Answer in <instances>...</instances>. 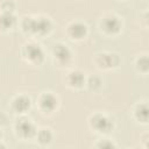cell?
<instances>
[{"label": "cell", "mask_w": 149, "mask_h": 149, "mask_svg": "<svg viewBox=\"0 0 149 149\" xmlns=\"http://www.w3.org/2000/svg\"><path fill=\"white\" fill-rule=\"evenodd\" d=\"M90 126L94 132L106 134L113 129V121L107 115L101 114V113H97V114L91 116Z\"/></svg>", "instance_id": "7a4b0ae2"}, {"label": "cell", "mask_w": 149, "mask_h": 149, "mask_svg": "<svg viewBox=\"0 0 149 149\" xmlns=\"http://www.w3.org/2000/svg\"><path fill=\"white\" fill-rule=\"evenodd\" d=\"M15 9V3L10 0H6L1 3V12L5 13H13Z\"/></svg>", "instance_id": "e0dca14e"}, {"label": "cell", "mask_w": 149, "mask_h": 149, "mask_svg": "<svg viewBox=\"0 0 149 149\" xmlns=\"http://www.w3.org/2000/svg\"><path fill=\"white\" fill-rule=\"evenodd\" d=\"M30 106H31V100L28 95L24 94H20L12 100V109L17 114L26 113L27 111H29Z\"/></svg>", "instance_id": "30bf717a"}, {"label": "cell", "mask_w": 149, "mask_h": 149, "mask_svg": "<svg viewBox=\"0 0 149 149\" xmlns=\"http://www.w3.org/2000/svg\"><path fill=\"white\" fill-rule=\"evenodd\" d=\"M66 33L72 40L79 41V40H83L87 35V26L83 22L74 21V22H71L68 26Z\"/></svg>", "instance_id": "9c48e42d"}, {"label": "cell", "mask_w": 149, "mask_h": 149, "mask_svg": "<svg viewBox=\"0 0 149 149\" xmlns=\"http://www.w3.org/2000/svg\"><path fill=\"white\" fill-rule=\"evenodd\" d=\"M97 66L102 70H109L120 65V57L114 52H99L94 59Z\"/></svg>", "instance_id": "277c9868"}, {"label": "cell", "mask_w": 149, "mask_h": 149, "mask_svg": "<svg viewBox=\"0 0 149 149\" xmlns=\"http://www.w3.org/2000/svg\"><path fill=\"white\" fill-rule=\"evenodd\" d=\"M97 147H98V148H114V147H116V146H115L111 140L104 139V140H101L100 142L97 143Z\"/></svg>", "instance_id": "ac0fdd59"}, {"label": "cell", "mask_w": 149, "mask_h": 149, "mask_svg": "<svg viewBox=\"0 0 149 149\" xmlns=\"http://www.w3.org/2000/svg\"><path fill=\"white\" fill-rule=\"evenodd\" d=\"M100 27L104 30L105 34L107 35H118L122 28V22L121 20L115 16V15H106L102 17L101 22H100Z\"/></svg>", "instance_id": "5b68a950"}, {"label": "cell", "mask_w": 149, "mask_h": 149, "mask_svg": "<svg viewBox=\"0 0 149 149\" xmlns=\"http://www.w3.org/2000/svg\"><path fill=\"white\" fill-rule=\"evenodd\" d=\"M35 136H36L37 142H38L41 146H48V144L52 141V137H54L51 130L48 129V128H42V129H40L38 132H36V135H35Z\"/></svg>", "instance_id": "4fadbf2b"}, {"label": "cell", "mask_w": 149, "mask_h": 149, "mask_svg": "<svg viewBox=\"0 0 149 149\" xmlns=\"http://www.w3.org/2000/svg\"><path fill=\"white\" fill-rule=\"evenodd\" d=\"M135 65H136V69H137L140 72H142V73H147V72H148V65H149L147 55H142V56H140V57L136 59Z\"/></svg>", "instance_id": "9a60e30c"}, {"label": "cell", "mask_w": 149, "mask_h": 149, "mask_svg": "<svg viewBox=\"0 0 149 149\" xmlns=\"http://www.w3.org/2000/svg\"><path fill=\"white\" fill-rule=\"evenodd\" d=\"M22 54H23V57L33 63V64H41L43 61H44V52L42 50V48L36 44V43H27L24 44L23 47V50H22Z\"/></svg>", "instance_id": "3957f363"}, {"label": "cell", "mask_w": 149, "mask_h": 149, "mask_svg": "<svg viewBox=\"0 0 149 149\" xmlns=\"http://www.w3.org/2000/svg\"><path fill=\"white\" fill-rule=\"evenodd\" d=\"M36 128L33 122H30L27 119H19L15 123V133L19 137L23 140L31 139L36 135Z\"/></svg>", "instance_id": "52a82bcc"}, {"label": "cell", "mask_w": 149, "mask_h": 149, "mask_svg": "<svg viewBox=\"0 0 149 149\" xmlns=\"http://www.w3.org/2000/svg\"><path fill=\"white\" fill-rule=\"evenodd\" d=\"M134 116L137 121L147 123L148 121V106L146 102L139 104L134 109Z\"/></svg>", "instance_id": "5bb4252c"}, {"label": "cell", "mask_w": 149, "mask_h": 149, "mask_svg": "<svg viewBox=\"0 0 149 149\" xmlns=\"http://www.w3.org/2000/svg\"><path fill=\"white\" fill-rule=\"evenodd\" d=\"M21 28L27 34L44 36L50 33L52 24H51L50 20L44 16H38V17L26 16V17H23V20L21 22Z\"/></svg>", "instance_id": "6da1fadb"}, {"label": "cell", "mask_w": 149, "mask_h": 149, "mask_svg": "<svg viewBox=\"0 0 149 149\" xmlns=\"http://www.w3.org/2000/svg\"><path fill=\"white\" fill-rule=\"evenodd\" d=\"M68 85L73 87V88H80L84 84H85V76L81 71L79 70H72L71 72H69L68 78H66Z\"/></svg>", "instance_id": "8fae6325"}, {"label": "cell", "mask_w": 149, "mask_h": 149, "mask_svg": "<svg viewBox=\"0 0 149 149\" xmlns=\"http://www.w3.org/2000/svg\"><path fill=\"white\" fill-rule=\"evenodd\" d=\"M52 56L58 65H68L72 59V52L64 43H56L52 48Z\"/></svg>", "instance_id": "8992f818"}, {"label": "cell", "mask_w": 149, "mask_h": 149, "mask_svg": "<svg viewBox=\"0 0 149 149\" xmlns=\"http://www.w3.org/2000/svg\"><path fill=\"white\" fill-rule=\"evenodd\" d=\"M85 84L87 85V87L91 91H97L101 86V79L98 76H91V77L87 78V80L85 81Z\"/></svg>", "instance_id": "2e32d148"}, {"label": "cell", "mask_w": 149, "mask_h": 149, "mask_svg": "<svg viewBox=\"0 0 149 149\" xmlns=\"http://www.w3.org/2000/svg\"><path fill=\"white\" fill-rule=\"evenodd\" d=\"M0 137H1V132H0Z\"/></svg>", "instance_id": "d6986e66"}, {"label": "cell", "mask_w": 149, "mask_h": 149, "mask_svg": "<svg viewBox=\"0 0 149 149\" xmlns=\"http://www.w3.org/2000/svg\"><path fill=\"white\" fill-rule=\"evenodd\" d=\"M38 106L44 113H52L58 106V99L51 92H44L38 98Z\"/></svg>", "instance_id": "ba28073f"}, {"label": "cell", "mask_w": 149, "mask_h": 149, "mask_svg": "<svg viewBox=\"0 0 149 149\" xmlns=\"http://www.w3.org/2000/svg\"><path fill=\"white\" fill-rule=\"evenodd\" d=\"M16 23V17L14 16L13 13H5L1 12L0 14V30H9L13 28Z\"/></svg>", "instance_id": "7c38bea8"}]
</instances>
